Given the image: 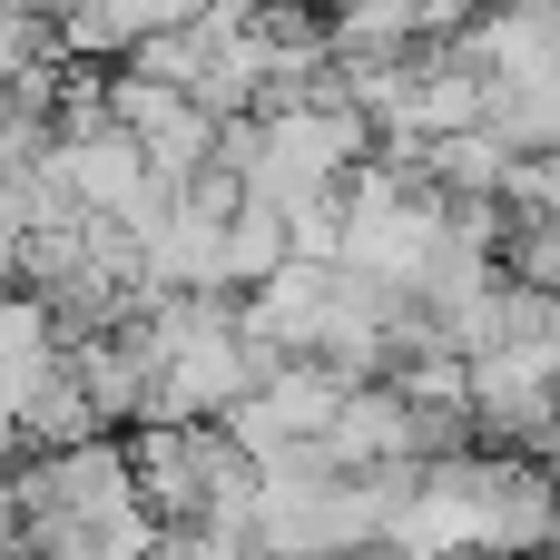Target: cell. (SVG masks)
<instances>
[{"label": "cell", "mask_w": 560, "mask_h": 560, "mask_svg": "<svg viewBox=\"0 0 560 560\" xmlns=\"http://www.w3.org/2000/svg\"><path fill=\"white\" fill-rule=\"evenodd\" d=\"M345 394H354V384H345L335 364H315V354H285V364H276L256 394H236L217 423H226V433H236V443H246V453L276 472L285 453H305V443H325V433H335V404H345Z\"/></svg>", "instance_id": "1"}, {"label": "cell", "mask_w": 560, "mask_h": 560, "mask_svg": "<svg viewBox=\"0 0 560 560\" xmlns=\"http://www.w3.org/2000/svg\"><path fill=\"white\" fill-rule=\"evenodd\" d=\"M59 354H69V374L89 384V404H98L108 433H118V423H148V394H158V325H148V305L118 315V325H98V335H69Z\"/></svg>", "instance_id": "2"}, {"label": "cell", "mask_w": 560, "mask_h": 560, "mask_svg": "<svg viewBox=\"0 0 560 560\" xmlns=\"http://www.w3.org/2000/svg\"><path fill=\"white\" fill-rule=\"evenodd\" d=\"M325 315H335V256H285L266 285H246V345H256V364L276 374L285 354H315Z\"/></svg>", "instance_id": "3"}, {"label": "cell", "mask_w": 560, "mask_h": 560, "mask_svg": "<svg viewBox=\"0 0 560 560\" xmlns=\"http://www.w3.org/2000/svg\"><path fill=\"white\" fill-rule=\"evenodd\" d=\"M325 453H335L345 472H364V463H413V404H404V384H394V374H384V384H354V394L335 404Z\"/></svg>", "instance_id": "4"}, {"label": "cell", "mask_w": 560, "mask_h": 560, "mask_svg": "<svg viewBox=\"0 0 560 560\" xmlns=\"http://www.w3.org/2000/svg\"><path fill=\"white\" fill-rule=\"evenodd\" d=\"M59 167H69V187H79V207H89V217H128V207H138V187L158 177V167H148V148H138L128 128L59 138Z\"/></svg>", "instance_id": "5"}, {"label": "cell", "mask_w": 560, "mask_h": 560, "mask_svg": "<svg viewBox=\"0 0 560 560\" xmlns=\"http://www.w3.org/2000/svg\"><path fill=\"white\" fill-rule=\"evenodd\" d=\"M10 423H20V443H30V453H69V443L108 433V423H98V404H89V384L69 374V354H59V374H39V384L20 394V413H10Z\"/></svg>", "instance_id": "6"}, {"label": "cell", "mask_w": 560, "mask_h": 560, "mask_svg": "<svg viewBox=\"0 0 560 560\" xmlns=\"http://www.w3.org/2000/svg\"><path fill=\"white\" fill-rule=\"evenodd\" d=\"M128 138L148 148V167H158V177H197V167H217V138H226V118H217V108H197V98L177 89V98H167L148 128H128Z\"/></svg>", "instance_id": "7"}, {"label": "cell", "mask_w": 560, "mask_h": 560, "mask_svg": "<svg viewBox=\"0 0 560 560\" xmlns=\"http://www.w3.org/2000/svg\"><path fill=\"white\" fill-rule=\"evenodd\" d=\"M335 59H413L423 49V0H335Z\"/></svg>", "instance_id": "8"}, {"label": "cell", "mask_w": 560, "mask_h": 560, "mask_svg": "<svg viewBox=\"0 0 560 560\" xmlns=\"http://www.w3.org/2000/svg\"><path fill=\"white\" fill-rule=\"evenodd\" d=\"M285 256H295V226H285V207H276V197H246V207L226 217V285L246 295V285H266Z\"/></svg>", "instance_id": "9"}, {"label": "cell", "mask_w": 560, "mask_h": 560, "mask_svg": "<svg viewBox=\"0 0 560 560\" xmlns=\"http://www.w3.org/2000/svg\"><path fill=\"white\" fill-rule=\"evenodd\" d=\"M148 560H256V541H246V532H226V522H167Z\"/></svg>", "instance_id": "10"}, {"label": "cell", "mask_w": 560, "mask_h": 560, "mask_svg": "<svg viewBox=\"0 0 560 560\" xmlns=\"http://www.w3.org/2000/svg\"><path fill=\"white\" fill-rule=\"evenodd\" d=\"M285 226H295V256H345V187L285 207Z\"/></svg>", "instance_id": "11"}, {"label": "cell", "mask_w": 560, "mask_h": 560, "mask_svg": "<svg viewBox=\"0 0 560 560\" xmlns=\"http://www.w3.org/2000/svg\"><path fill=\"white\" fill-rule=\"evenodd\" d=\"M512 207H522V217H551V226H560V148H551V158H522V167H512Z\"/></svg>", "instance_id": "12"}, {"label": "cell", "mask_w": 560, "mask_h": 560, "mask_svg": "<svg viewBox=\"0 0 560 560\" xmlns=\"http://www.w3.org/2000/svg\"><path fill=\"white\" fill-rule=\"evenodd\" d=\"M108 10H118L128 49H138L148 30H187V20H207V0H108Z\"/></svg>", "instance_id": "13"}, {"label": "cell", "mask_w": 560, "mask_h": 560, "mask_svg": "<svg viewBox=\"0 0 560 560\" xmlns=\"http://www.w3.org/2000/svg\"><path fill=\"white\" fill-rule=\"evenodd\" d=\"M20 453H30V443H20V423L0 413V472H20Z\"/></svg>", "instance_id": "14"}, {"label": "cell", "mask_w": 560, "mask_h": 560, "mask_svg": "<svg viewBox=\"0 0 560 560\" xmlns=\"http://www.w3.org/2000/svg\"><path fill=\"white\" fill-rule=\"evenodd\" d=\"M345 560H404V551H394V541H374V551H345Z\"/></svg>", "instance_id": "15"}, {"label": "cell", "mask_w": 560, "mask_h": 560, "mask_svg": "<svg viewBox=\"0 0 560 560\" xmlns=\"http://www.w3.org/2000/svg\"><path fill=\"white\" fill-rule=\"evenodd\" d=\"M551 502H560V463H551Z\"/></svg>", "instance_id": "16"}, {"label": "cell", "mask_w": 560, "mask_h": 560, "mask_svg": "<svg viewBox=\"0 0 560 560\" xmlns=\"http://www.w3.org/2000/svg\"><path fill=\"white\" fill-rule=\"evenodd\" d=\"M256 560H266V551H256Z\"/></svg>", "instance_id": "17"}]
</instances>
